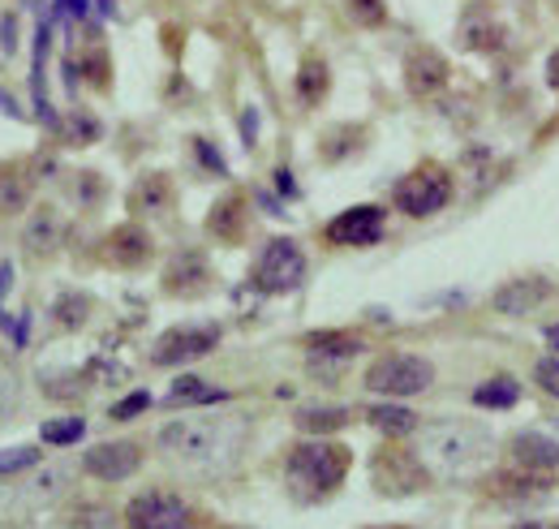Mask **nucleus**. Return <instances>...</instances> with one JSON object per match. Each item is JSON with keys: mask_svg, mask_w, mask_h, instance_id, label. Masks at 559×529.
<instances>
[{"mask_svg": "<svg viewBox=\"0 0 559 529\" xmlns=\"http://www.w3.org/2000/svg\"><path fill=\"white\" fill-rule=\"evenodd\" d=\"M246 431L233 418H177L159 431V448L190 469H219L237 457Z\"/></svg>", "mask_w": 559, "mask_h": 529, "instance_id": "obj_1", "label": "nucleus"}, {"mask_svg": "<svg viewBox=\"0 0 559 529\" xmlns=\"http://www.w3.org/2000/svg\"><path fill=\"white\" fill-rule=\"evenodd\" d=\"M349 448L345 444H332V439H310V444H297L284 461V482L288 491L301 499V504H319L328 495L341 491V482L349 478Z\"/></svg>", "mask_w": 559, "mask_h": 529, "instance_id": "obj_2", "label": "nucleus"}, {"mask_svg": "<svg viewBox=\"0 0 559 529\" xmlns=\"http://www.w3.org/2000/svg\"><path fill=\"white\" fill-rule=\"evenodd\" d=\"M418 435V457L443 473H465L474 465H483L495 452L487 426L465 422V418H448V422H426L414 431Z\"/></svg>", "mask_w": 559, "mask_h": 529, "instance_id": "obj_3", "label": "nucleus"}, {"mask_svg": "<svg viewBox=\"0 0 559 529\" xmlns=\"http://www.w3.org/2000/svg\"><path fill=\"white\" fill-rule=\"evenodd\" d=\"M366 392H379V397H418L435 384V366L418 357V353H383L366 366Z\"/></svg>", "mask_w": 559, "mask_h": 529, "instance_id": "obj_4", "label": "nucleus"}, {"mask_svg": "<svg viewBox=\"0 0 559 529\" xmlns=\"http://www.w3.org/2000/svg\"><path fill=\"white\" fill-rule=\"evenodd\" d=\"M392 199H396V207H401L405 215L426 220V215H435V211H443V207L452 202V177H448V168H439V164H421L409 177L396 181Z\"/></svg>", "mask_w": 559, "mask_h": 529, "instance_id": "obj_5", "label": "nucleus"}, {"mask_svg": "<svg viewBox=\"0 0 559 529\" xmlns=\"http://www.w3.org/2000/svg\"><path fill=\"white\" fill-rule=\"evenodd\" d=\"M306 280V255L293 237H276L263 246L259 263H254V289L259 293H293Z\"/></svg>", "mask_w": 559, "mask_h": 529, "instance_id": "obj_6", "label": "nucleus"}, {"mask_svg": "<svg viewBox=\"0 0 559 529\" xmlns=\"http://www.w3.org/2000/svg\"><path fill=\"white\" fill-rule=\"evenodd\" d=\"M219 344L215 324H177V328L159 331V340L151 344V362L155 366H186L194 357H207Z\"/></svg>", "mask_w": 559, "mask_h": 529, "instance_id": "obj_7", "label": "nucleus"}, {"mask_svg": "<svg viewBox=\"0 0 559 529\" xmlns=\"http://www.w3.org/2000/svg\"><path fill=\"white\" fill-rule=\"evenodd\" d=\"M126 529H190V508L168 491H146L130 499Z\"/></svg>", "mask_w": 559, "mask_h": 529, "instance_id": "obj_8", "label": "nucleus"}, {"mask_svg": "<svg viewBox=\"0 0 559 529\" xmlns=\"http://www.w3.org/2000/svg\"><path fill=\"white\" fill-rule=\"evenodd\" d=\"M374 486L383 495H409L426 486V461L418 452H401V448H383L374 457Z\"/></svg>", "mask_w": 559, "mask_h": 529, "instance_id": "obj_9", "label": "nucleus"}, {"mask_svg": "<svg viewBox=\"0 0 559 529\" xmlns=\"http://www.w3.org/2000/svg\"><path fill=\"white\" fill-rule=\"evenodd\" d=\"M383 237V207L374 202H361V207H349L341 211L332 224H328V242L332 246H374Z\"/></svg>", "mask_w": 559, "mask_h": 529, "instance_id": "obj_10", "label": "nucleus"}, {"mask_svg": "<svg viewBox=\"0 0 559 529\" xmlns=\"http://www.w3.org/2000/svg\"><path fill=\"white\" fill-rule=\"evenodd\" d=\"M142 465V448L130 444V439H117V444H95L86 457H82V469L99 482H126L134 478Z\"/></svg>", "mask_w": 559, "mask_h": 529, "instance_id": "obj_11", "label": "nucleus"}, {"mask_svg": "<svg viewBox=\"0 0 559 529\" xmlns=\"http://www.w3.org/2000/svg\"><path fill=\"white\" fill-rule=\"evenodd\" d=\"M448 57L435 52V48H414L409 61H405V86L414 99H435L443 86H448Z\"/></svg>", "mask_w": 559, "mask_h": 529, "instance_id": "obj_12", "label": "nucleus"}, {"mask_svg": "<svg viewBox=\"0 0 559 529\" xmlns=\"http://www.w3.org/2000/svg\"><path fill=\"white\" fill-rule=\"evenodd\" d=\"M151 233L142 224H117L108 237H104V259L121 271H139L142 263H151Z\"/></svg>", "mask_w": 559, "mask_h": 529, "instance_id": "obj_13", "label": "nucleus"}, {"mask_svg": "<svg viewBox=\"0 0 559 529\" xmlns=\"http://www.w3.org/2000/svg\"><path fill=\"white\" fill-rule=\"evenodd\" d=\"M361 349H366V340L353 336V331H314V336H306V357H310L314 371H341Z\"/></svg>", "mask_w": 559, "mask_h": 529, "instance_id": "obj_14", "label": "nucleus"}, {"mask_svg": "<svg viewBox=\"0 0 559 529\" xmlns=\"http://www.w3.org/2000/svg\"><path fill=\"white\" fill-rule=\"evenodd\" d=\"M61 242H66V220H61V211L39 207V211L26 215V224H22V246H26L31 259H48V255H57Z\"/></svg>", "mask_w": 559, "mask_h": 529, "instance_id": "obj_15", "label": "nucleus"}, {"mask_svg": "<svg viewBox=\"0 0 559 529\" xmlns=\"http://www.w3.org/2000/svg\"><path fill=\"white\" fill-rule=\"evenodd\" d=\"M211 280V267H207V255H199V250H181L168 271H164V289L173 293V297H194V293H203Z\"/></svg>", "mask_w": 559, "mask_h": 529, "instance_id": "obj_16", "label": "nucleus"}, {"mask_svg": "<svg viewBox=\"0 0 559 529\" xmlns=\"http://www.w3.org/2000/svg\"><path fill=\"white\" fill-rule=\"evenodd\" d=\"M547 297H551V284H547V280H508V284L495 293V310H499V315H512V319H525V315H534Z\"/></svg>", "mask_w": 559, "mask_h": 529, "instance_id": "obj_17", "label": "nucleus"}, {"mask_svg": "<svg viewBox=\"0 0 559 529\" xmlns=\"http://www.w3.org/2000/svg\"><path fill=\"white\" fill-rule=\"evenodd\" d=\"M508 452H512V461L521 465V469H530V473H551L559 465V444L551 435H538V431L512 435Z\"/></svg>", "mask_w": 559, "mask_h": 529, "instance_id": "obj_18", "label": "nucleus"}, {"mask_svg": "<svg viewBox=\"0 0 559 529\" xmlns=\"http://www.w3.org/2000/svg\"><path fill=\"white\" fill-rule=\"evenodd\" d=\"M130 211L139 215H164L173 211V181L164 173H142L130 190Z\"/></svg>", "mask_w": 559, "mask_h": 529, "instance_id": "obj_19", "label": "nucleus"}, {"mask_svg": "<svg viewBox=\"0 0 559 529\" xmlns=\"http://www.w3.org/2000/svg\"><path fill=\"white\" fill-rule=\"evenodd\" d=\"M207 233L219 237V242H237L246 233V199L241 195H224L215 202L207 215Z\"/></svg>", "mask_w": 559, "mask_h": 529, "instance_id": "obj_20", "label": "nucleus"}, {"mask_svg": "<svg viewBox=\"0 0 559 529\" xmlns=\"http://www.w3.org/2000/svg\"><path fill=\"white\" fill-rule=\"evenodd\" d=\"M31 168L26 164H0V215H17L31 202Z\"/></svg>", "mask_w": 559, "mask_h": 529, "instance_id": "obj_21", "label": "nucleus"}, {"mask_svg": "<svg viewBox=\"0 0 559 529\" xmlns=\"http://www.w3.org/2000/svg\"><path fill=\"white\" fill-rule=\"evenodd\" d=\"M366 422H370L374 431L392 435V439H405V435H414L421 426L418 413L405 409V404H370V409H366Z\"/></svg>", "mask_w": 559, "mask_h": 529, "instance_id": "obj_22", "label": "nucleus"}, {"mask_svg": "<svg viewBox=\"0 0 559 529\" xmlns=\"http://www.w3.org/2000/svg\"><path fill=\"white\" fill-rule=\"evenodd\" d=\"M345 426H349V409L345 404H310V409L297 413V431L319 435V439H328L332 431H345Z\"/></svg>", "mask_w": 559, "mask_h": 529, "instance_id": "obj_23", "label": "nucleus"}, {"mask_svg": "<svg viewBox=\"0 0 559 529\" xmlns=\"http://www.w3.org/2000/svg\"><path fill=\"white\" fill-rule=\"evenodd\" d=\"M328 86H332V73H328V66H323L319 57H306V61H301V69H297V99H301V104H323Z\"/></svg>", "mask_w": 559, "mask_h": 529, "instance_id": "obj_24", "label": "nucleus"}, {"mask_svg": "<svg viewBox=\"0 0 559 529\" xmlns=\"http://www.w3.org/2000/svg\"><path fill=\"white\" fill-rule=\"evenodd\" d=\"M516 400H521V384H516L512 375H495V379L474 388V404H478V409H508V404H516Z\"/></svg>", "mask_w": 559, "mask_h": 529, "instance_id": "obj_25", "label": "nucleus"}, {"mask_svg": "<svg viewBox=\"0 0 559 529\" xmlns=\"http://www.w3.org/2000/svg\"><path fill=\"white\" fill-rule=\"evenodd\" d=\"M228 392H219V388H207V379H199V375H186V379H177L173 384V392H168V404H215V400H224Z\"/></svg>", "mask_w": 559, "mask_h": 529, "instance_id": "obj_26", "label": "nucleus"}, {"mask_svg": "<svg viewBox=\"0 0 559 529\" xmlns=\"http://www.w3.org/2000/svg\"><path fill=\"white\" fill-rule=\"evenodd\" d=\"M82 435H86V422H82V418H48V422L39 426V439L52 444V448H70Z\"/></svg>", "mask_w": 559, "mask_h": 529, "instance_id": "obj_27", "label": "nucleus"}, {"mask_svg": "<svg viewBox=\"0 0 559 529\" xmlns=\"http://www.w3.org/2000/svg\"><path fill=\"white\" fill-rule=\"evenodd\" d=\"M86 315H91V297H82V293H66V297H57V306H52V319L66 331L82 328Z\"/></svg>", "mask_w": 559, "mask_h": 529, "instance_id": "obj_28", "label": "nucleus"}, {"mask_svg": "<svg viewBox=\"0 0 559 529\" xmlns=\"http://www.w3.org/2000/svg\"><path fill=\"white\" fill-rule=\"evenodd\" d=\"M66 529H121V521H117V513L104 508V504H82V508L70 513Z\"/></svg>", "mask_w": 559, "mask_h": 529, "instance_id": "obj_29", "label": "nucleus"}, {"mask_svg": "<svg viewBox=\"0 0 559 529\" xmlns=\"http://www.w3.org/2000/svg\"><path fill=\"white\" fill-rule=\"evenodd\" d=\"M349 17L357 26H383L388 22V4L383 0H345Z\"/></svg>", "mask_w": 559, "mask_h": 529, "instance_id": "obj_30", "label": "nucleus"}, {"mask_svg": "<svg viewBox=\"0 0 559 529\" xmlns=\"http://www.w3.org/2000/svg\"><path fill=\"white\" fill-rule=\"evenodd\" d=\"M44 392L52 400H73V397H82L86 392V379L82 375H44Z\"/></svg>", "mask_w": 559, "mask_h": 529, "instance_id": "obj_31", "label": "nucleus"}, {"mask_svg": "<svg viewBox=\"0 0 559 529\" xmlns=\"http://www.w3.org/2000/svg\"><path fill=\"white\" fill-rule=\"evenodd\" d=\"M534 384H538L551 400H559V353L534 362Z\"/></svg>", "mask_w": 559, "mask_h": 529, "instance_id": "obj_32", "label": "nucleus"}, {"mask_svg": "<svg viewBox=\"0 0 559 529\" xmlns=\"http://www.w3.org/2000/svg\"><path fill=\"white\" fill-rule=\"evenodd\" d=\"M61 138H66V142H73V146H82V142L99 138V121H95V117H82V113H73L70 121L61 126Z\"/></svg>", "mask_w": 559, "mask_h": 529, "instance_id": "obj_33", "label": "nucleus"}, {"mask_svg": "<svg viewBox=\"0 0 559 529\" xmlns=\"http://www.w3.org/2000/svg\"><path fill=\"white\" fill-rule=\"evenodd\" d=\"M35 461H39V452H35V448H0V478L22 473V469H31Z\"/></svg>", "mask_w": 559, "mask_h": 529, "instance_id": "obj_34", "label": "nucleus"}, {"mask_svg": "<svg viewBox=\"0 0 559 529\" xmlns=\"http://www.w3.org/2000/svg\"><path fill=\"white\" fill-rule=\"evenodd\" d=\"M499 39H503L499 26H487V22H469V26H465V44H469V48H495Z\"/></svg>", "mask_w": 559, "mask_h": 529, "instance_id": "obj_35", "label": "nucleus"}, {"mask_svg": "<svg viewBox=\"0 0 559 529\" xmlns=\"http://www.w3.org/2000/svg\"><path fill=\"white\" fill-rule=\"evenodd\" d=\"M142 409H151V397H146V392H134V397L112 404V418H117V422H130V418H139Z\"/></svg>", "mask_w": 559, "mask_h": 529, "instance_id": "obj_36", "label": "nucleus"}, {"mask_svg": "<svg viewBox=\"0 0 559 529\" xmlns=\"http://www.w3.org/2000/svg\"><path fill=\"white\" fill-rule=\"evenodd\" d=\"M86 73H91V82H95V86H108V57H104V52L86 57Z\"/></svg>", "mask_w": 559, "mask_h": 529, "instance_id": "obj_37", "label": "nucleus"}, {"mask_svg": "<svg viewBox=\"0 0 559 529\" xmlns=\"http://www.w3.org/2000/svg\"><path fill=\"white\" fill-rule=\"evenodd\" d=\"M547 82H551V86L559 91V48L551 52V61H547Z\"/></svg>", "mask_w": 559, "mask_h": 529, "instance_id": "obj_38", "label": "nucleus"}, {"mask_svg": "<svg viewBox=\"0 0 559 529\" xmlns=\"http://www.w3.org/2000/svg\"><path fill=\"white\" fill-rule=\"evenodd\" d=\"M547 344L559 353V324H551V328H547Z\"/></svg>", "mask_w": 559, "mask_h": 529, "instance_id": "obj_39", "label": "nucleus"}, {"mask_svg": "<svg viewBox=\"0 0 559 529\" xmlns=\"http://www.w3.org/2000/svg\"><path fill=\"white\" fill-rule=\"evenodd\" d=\"M9 275H13V267L0 263V293H4V284H9Z\"/></svg>", "mask_w": 559, "mask_h": 529, "instance_id": "obj_40", "label": "nucleus"}, {"mask_svg": "<svg viewBox=\"0 0 559 529\" xmlns=\"http://www.w3.org/2000/svg\"><path fill=\"white\" fill-rule=\"evenodd\" d=\"M516 529H559V526H547V521H521Z\"/></svg>", "mask_w": 559, "mask_h": 529, "instance_id": "obj_41", "label": "nucleus"}, {"mask_svg": "<svg viewBox=\"0 0 559 529\" xmlns=\"http://www.w3.org/2000/svg\"><path fill=\"white\" fill-rule=\"evenodd\" d=\"M99 13H104V17H112V13H117V4H112V0H99Z\"/></svg>", "mask_w": 559, "mask_h": 529, "instance_id": "obj_42", "label": "nucleus"}, {"mask_svg": "<svg viewBox=\"0 0 559 529\" xmlns=\"http://www.w3.org/2000/svg\"><path fill=\"white\" fill-rule=\"evenodd\" d=\"M556 431H559V422H556Z\"/></svg>", "mask_w": 559, "mask_h": 529, "instance_id": "obj_43", "label": "nucleus"}]
</instances>
